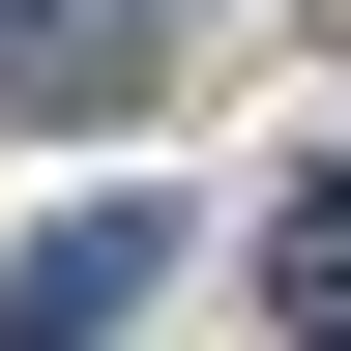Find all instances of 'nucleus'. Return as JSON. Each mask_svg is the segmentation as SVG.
Segmentation results:
<instances>
[{
    "instance_id": "nucleus-1",
    "label": "nucleus",
    "mask_w": 351,
    "mask_h": 351,
    "mask_svg": "<svg viewBox=\"0 0 351 351\" xmlns=\"http://www.w3.org/2000/svg\"><path fill=\"white\" fill-rule=\"evenodd\" d=\"M147 293H176V205H59V234L0 263V351H117Z\"/></svg>"
},
{
    "instance_id": "nucleus-2",
    "label": "nucleus",
    "mask_w": 351,
    "mask_h": 351,
    "mask_svg": "<svg viewBox=\"0 0 351 351\" xmlns=\"http://www.w3.org/2000/svg\"><path fill=\"white\" fill-rule=\"evenodd\" d=\"M263 322H293V351H351V147L263 205Z\"/></svg>"
},
{
    "instance_id": "nucleus-3",
    "label": "nucleus",
    "mask_w": 351,
    "mask_h": 351,
    "mask_svg": "<svg viewBox=\"0 0 351 351\" xmlns=\"http://www.w3.org/2000/svg\"><path fill=\"white\" fill-rule=\"evenodd\" d=\"M117 29H176V0H117Z\"/></svg>"
},
{
    "instance_id": "nucleus-4",
    "label": "nucleus",
    "mask_w": 351,
    "mask_h": 351,
    "mask_svg": "<svg viewBox=\"0 0 351 351\" xmlns=\"http://www.w3.org/2000/svg\"><path fill=\"white\" fill-rule=\"evenodd\" d=\"M0 29H29V0H0Z\"/></svg>"
}]
</instances>
